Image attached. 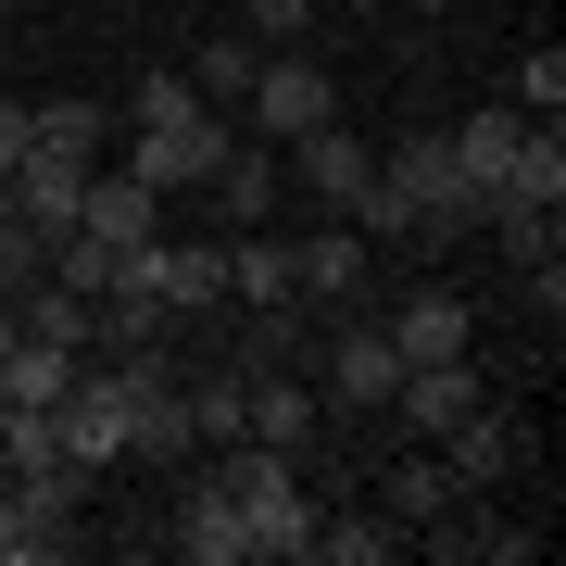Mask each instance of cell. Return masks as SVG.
<instances>
[{"label":"cell","instance_id":"d4e9b609","mask_svg":"<svg viewBox=\"0 0 566 566\" xmlns=\"http://www.w3.org/2000/svg\"><path fill=\"white\" fill-rule=\"evenodd\" d=\"M189 441H240V365H214V378L189 390Z\"/></svg>","mask_w":566,"mask_h":566},{"label":"cell","instance_id":"603a6c76","mask_svg":"<svg viewBox=\"0 0 566 566\" xmlns=\"http://www.w3.org/2000/svg\"><path fill=\"white\" fill-rule=\"evenodd\" d=\"M390 516H403V528L453 516V479H441V453H403V465H390Z\"/></svg>","mask_w":566,"mask_h":566},{"label":"cell","instance_id":"5bb4252c","mask_svg":"<svg viewBox=\"0 0 566 566\" xmlns=\"http://www.w3.org/2000/svg\"><path fill=\"white\" fill-rule=\"evenodd\" d=\"M76 340H39V327H13V353H0V403H13V416H51L63 403V390H76Z\"/></svg>","mask_w":566,"mask_h":566},{"label":"cell","instance_id":"cb8c5ba5","mask_svg":"<svg viewBox=\"0 0 566 566\" xmlns=\"http://www.w3.org/2000/svg\"><path fill=\"white\" fill-rule=\"evenodd\" d=\"M51 277V227H25V214H0V303H25V290Z\"/></svg>","mask_w":566,"mask_h":566},{"label":"cell","instance_id":"ffe728a7","mask_svg":"<svg viewBox=\"0 0 566 566\" xmlns=\"http://www.w3.org/2000/svg\"><path fill=\"white\" fill-rule=\"evenodd\" d=\"M252 63H264V39H240V25H227V39H202V51H189V63H177V76H189V88H202V102H214V114H240V88H252Z\"/></svg>","mask_w":566,"mask_h":566},{"label":"cell","instance_id":"484cf974","mask_svg":"<svg viewBox=\"0 0 566 566\" xmlns=\"http://www.w3.org/2000/svg\"><path fill=\"white\" fill-rule=\"evenodd\" d=\"M516 114H566V51H554V39L516 63Z\"/></svg>","mask_w":566,"mask_h":566},{"label":"cell","instance_id":"6da1fadb","mask_svg":"<svg viewBox=\"0 0 566 566\" xmlns=\"http://www.w3.org/2000/svg\"><path fill=\"white\" fill-rule=\"evenodd\" d=\"M114 126H126V177H151L164 202H177V189H202V177H214V151H227V126H240V114H214L202 88L177 76V63H151V76L126 88V114H114Z\"/></svg>","mask_w":566,"mask_h":566},{"label":"cell","instance_id":"9a60e30c","mask_svg":"<svg viewBox=\"0 0 566 566\" xmlns=\"http://www.w3.org/2000/svg\"><path fill=\"white\" fill-rule=\"evenodd\" d=\"M76 202H88V164H63V151H25L13 177H0V214H25V227H76Z\"/></svg>","mask_w":566,"mask_h":566},{"label":"cell","instance_id":"7402d4cb","mask_svg":"<svg viewBox=\"0 0 566 566\" xmlns=\"http://www.w3.org/2000/svg\"><path fill=\"white\" fill-rule=\"evenodd\" d=\"M39 554H63V516H39L13 479H0V566H39Z\"/></svg>","mask_w":566,"mask_h":566},{"label":"cell","instance_id":"e0dca14e","mask_svg":"<svg viewBox=\"0 0 566 566\" xmlns=\"http://www.w3.org/2000/svg\"><path fill=\"white\" fill-rule=\"evenodd\" d=\"M227 303H303V277H290V240H264V227H227Z\"/></svg>","mask_w":566,"mask_h":566},{"label":"cell","instance_id":"8fae6325","mask_svg":"<svg viewBox=\"0 0 566 566\" xmlns=\"http://www.w3.org/2000/svg\"><path fill=\"white\" fill-rule=\"evenodd\" d=\"M491 403V378H479V353H453V365H403V390H390V428H428L441 441L453 416H479Z\"/></svg>","mask_w":566,"mask_h":566},{"label":"cell","instance_id":"7a4b0ae2","mask_svg":"<svg viewBox=\"0 0 566 566\" xmlns=\"http://www.w3.org/2000/svg\"><path fill=\"white\" fill-rule=\"evenodd\" d=\"M214 491L240 504V542H252V566H290V554H315V491H303V453L214 441Z\"/></svg>","mask_w":566,"mask_h":566},{"label":"cell","instance_id":"5b68a950","mask_svg":"<svg viewBox=\"0 0 566 566\" xmlns=\"http://www.w3.org/2000/svg\"><path fill=\"white\" fill-rule=\"evenodd\" d=\"M390 390H403L390 327H365V315L340 303V327H327V403H340V416H390Z\"/></svg>","mask_w":566,"mask_h":566},{"label":"cell","instance_id":"d6986e66","mask_svg":"<svg viewBox=\"0 0 566 566\" xmlns=\"http://www.w3.org/2000/svg\"><path fill=\"white\" fill-rule=\"evenodd\" d=\"M441 139H453V164H465V177H479V202H491V177H504V164H516V139H528V114H516V102H491V114H465V126H441Z\"/></svg>","mask_w":566,"mask_h":566},{"label":"cell","instance_id":"44dd1931","mask_svg":"<svg viewBox=\"0 0 566 566\" xmlns=\"http://www.w3.org/2000/svg\"><path fill=\"white\" fill-rule=\"evenodd\" d=\"M315 554H327V566H390V554H403V516H340V504H315Z\"/></svg>","mask_w":566,"mask_h":566},{"label":"cell","instance_id":"ba28073f","mask_svg":"<svg viewBox=\"0 0 566 566\" xmlns=\"http://www.w3.org/2000/svg\"><path fill=\"white\" fill-rule=\"evenodd\" d=\"M290 177H303L327 214H365V189H378V151H365L340 114H327V126H303V139H290Z\"/></svg>","mask_w":566,"mask_h":566},{"label":"cell","instance_id":"4fadbf2b","mask_svg":"<svg viewBox=\"0 0 566 566\" xmlns=\"http://www.w3.org/2000/svg\"><path fill=\"white\" fill-rule=\"evenodd\" d=\"M390 353H403V365H453V353H479V315H465V290L428 277L416 303L390 315Z\"/></svg>","mask_w":566,"mask_h":566},{"label":"cell","instance_id":"ac0fdd59","mask_svg":"<svg viewBox=\"0 0 566 566\" xmlns=\"http://www.w3.org/2000/svg\"><path fill=\"white\" fill-rule=\"evenodd\" d=\"M25 126H39V151H63V164H114V114L76 102V88H63V102H25Z\"/></svg>","mask_w":566,"mask_h":566},{"label":"cell","instance_id":"2e32d148","mask_svg":"<svg viewBox=\"0 0 566 566\" xmlns=\"http://www.w3.org/2000/svg\"><path fill=\"white\" fill-rule=\"evenodd\" d=\"M177 554H189V566H252V542H240V504L214 491V465L189 479V504H177Z\"/></svg>","mask_w":566,"mask_h":566},{"label":"cell","instance_id":"4316f807","mask_svg":"<svg viewBox=\"0 0 566 566\" xmlns=\"http://www.w3.org/2000/svg\"><path fill=\"white\" fill-rule=\"evenodd\" d=\"M240 13H252V39H277V51H290V39L315 25V0H240Z\"/></svg>","mask_w":566,"mask_h":566},{"label":"cell","instance_id":"3957f363","mask_svg":"<svg viewBox=\"0 0 566 566\" xmlns=\"http://www.w3.org/2000/svg\"><path fill=\"white\" fill-rule=\"evenodd\" d=\"M378 189L416 214V240H465V227H479V177L453 164V139H441V126H416L403 151H378Z\"/></svg>","mask_w":566,"mask_h":566},{"label":"cell","instance_id":"83f0119b","mask_svg":"<svg viewBox=\"0 0 566 566\" xmlns=\"http://www.w3.org/2000/svg\"><path fill=\"white\" fill-rule=\"evenodd\" d=\"M25 151H39V126H25V102H13V88H0V177H13Z\"/></svg>","mask_w":566,"mask_h":566},{"label":"cell","instance_id":"7c38bea8","mask_svg":"<svg viewBox=\"0 0 566 566\" xmlns=\"http://www.w3.org/2000/svg\"><path fill=\"white\" fill-rule=\"evenodd\" d=\"M290 277H303V303H327V315L365 303V227H353V214H327L315 240H290Z\"/></svg>","mask_w":566,"mask_h":566},{"label":"cell","instance_id":"30bf717a","mask_svg":"<svg viewBox=\"0 0 566 566\" xmlns=\"http://www.w3.org/2000/svg\"><path fill=\"white\" fill-rule=\"evenodd\" d=\"M76 227H88V240H114V252H151V240H164V189H151V177H126V164H88Z\"/></svg>","mask_w":566,"mask_h":566},{"label":"cell","instance_id":"9c48e42d","mask_svg":"<svg viewBox=\"0 0 566 566\" xmlns=\"http://www.w3.org/2000/svg\"><path fill=\"white\" fill-rule=\"evenodd\" d=\"M214 214L227 227H264V214H277L290 202V164H277V139H252V126H227V151H214Z\"/></svg>","mask_w":566,"mask_h":566},{"label":"cell","instance_id":"277c9868","mask_svg":"<svg viewBox=\"0 0 566 566\" xmlns=\"http://www.w3.org/2000/svg\"><path fill=\"white\" fill-rule=\"evenodd\" d=\"M240 114H252V139H303V126H327V114H340V88H327V63L315 51H264L252 63V88H240Z\"/></svg>","mask_w":566,"mask_h":566},{"label":"cell","instance_id":"52a82bcc","mask_svg":"<svg viewBox=\"0 0 566 566\" xmlns=\"http://www.w3.org/2000/svg\"><path fill=\"white\" fill-rule=\"evenodd\" d=\"M315 428H327V390L303 378V365L240 378V441H264V453H315Z\"/></svg>","mask_w":566,"mask_h":566},{"label":"cell","instance_id":"8992f818","mask_svg":"<svg viewBox=\"0 0 566 566\" xmlns=\"http://www.w3.org/2000/svg\"><path fill=\"white\" fill-rule=\"evenodd\" d=\"M126 290L164 315H214L227 303V240H151L139 264H126Z\"/></svg>","mask_w":566,"mask_h":566}]
</instances>
